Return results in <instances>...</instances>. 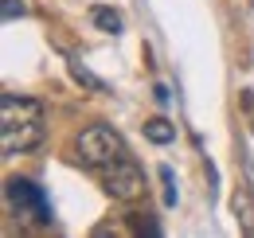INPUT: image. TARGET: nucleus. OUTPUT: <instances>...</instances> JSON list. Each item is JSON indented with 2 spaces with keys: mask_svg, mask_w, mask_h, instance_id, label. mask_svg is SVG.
Segmentation results:
<instances>
[{
  "mask_svg": "<svg viewBox=\"0 0 254 238\" xmlns=\"http://www.w3.org/2000/svg\"><path fill=\"white\" fill-rule=\"evenodd\" d=\"M243 164H247V179H251V187H254V160H251V156H247Z\"/></svg>",
  "mask_w": 254,
  "mask_h": 238,
  "instance_id": "nucleus-13",
  "label": "nucleus"
},
{
  "mask_svg": "<svg viewBox=\"0 0 254 238\" xmlns=\"http://www.w3.org/2000/svg\"><path fill=\"white\" fill-rule=\"evenodd\" d=\"M90 24H94L98 31H106V35H118V31H122V16H118L114 8H106V4H94V8H90Z\"/></svg>",
  "mask_w": 254,
  "mask_h": 238,
  "instance_id": "nucleus-5",
  "label": "nucleus"
},
{
  "mask_svg": "<svg viewBox=\"0 0 254 238\" xmlns=\"http://www.w3.org/2000/svg\"><path fill=\"white\" fill-rule=\"evenodd\" d=\"M47 133V118L43 106L24 94H4L0 98V152L4 156H20V152L35 149Z\"/></svg>",
  "mask_w": 254,
  "mask_h": 238,
  "instance_id": "nucleus-1",
  "label": "nucleus"
},
{
  "mask_svg": "<svg viewBox=\"0 0 254 238\" xmlns=\"http://www.w3.org/2000/svg\"><path fill=\"white\" fill-rule=\"evenodd\" d=\"M0 16L4 20H16V16H24V4L20 0H0Z\"/></svg>",
  "mask_w": 254,
  "mask_h": 238,
  "instance_id": "nucleus-11",
  "label": "nucleus"
},
{
  "mask_svg": "<svg viewBox=\"0 0 254 238\" xmlns=\"http://www.w3.org/2000/svg\"><path fill=\"white\" fill-rule=\"evenodd\" d=\"M126 219H129V231H133V235H160V223L153 219V215L133 211V215H126Z\"/></svg>",
  "mask_w": 254,
  "mask_h": 238,
  "instance_id": "nucleus-8",
  "label": "nucleus"
},
{
  "mask_svg": "<svg viewBox=\"0 0 254 238\" xmlns=\"http://www.w3.org/2000/svg\"><path fill=\"white\" fill-rule=\"evenodd\" d=\"M4 187H8L12 211H16L24 223H32V227H47V223H51V203L43 199V191L35 187L32 179H8Z\"/></svg>",
  "mask_w": 254,
  "mask_h": 238,
  "instance_id": "nucleus-4",
  "label": "nucleus"
},
{
  "mask_svg": "<svg viewBox=\"0 0 254 238\" xmlns=\"http://www.w3.org/2000/svg\"><path fill=\"white\" fill-rule=\"evenodd\" d=\"M145 137L153 145H172L176 141V125H168L164 118H153V121H145Z\"/></svg>",
  "mask_w": 254,
  "mask_h": 238,
  "instance_id": "nucleus-6",
  "label": "nucleus"
},
{
  "mask_svg": "<svg viewBox=\"0 0 254 238\" xmlns=\"http://www.w3.org/2000/svg\"><path fill=\"white\" fill-rule=\"evenodd\" d=\"M70 74H74V82H82V86L86 90H94V94H106V82H102V78H94V74H90V70H86V66H82V62H70Z\"/></svg>",
  "mask_w": 254,
  "mask_h": 238,
  "instance_id": "nucleus-9",
  "label": "nucleus"
},
{
  "mask_svg": "<svg viewBox=\"0 0 254 238\" xmlns=\"http://www.w3.org/2000/svg\"><path fill=\"white\" fill-rule=\"evenodd\" d=\"M160 179H164V203L172 207V203H176V179H172V168H160Z\"/></svg>",
  "mask_w": 254,
  "mask_h": 238,
  "instance_id": "nucleus-10",
  "label": "nucleus"
},
{
  "mask_svg": "<svg viewBox=\"0 0 254 238\" xmlns=\"http://www.w3.org/2000/svg\"><path fill=\"white\" fill-rule=\"evenodd\" d=\"M243 110L251 118V129H254V90H243Z\"/></svg>",
  "mask_w": 254,
  "mask_h": 238,
  "instance_id": "nucleus-12",
  "label": "nucleus"
},
{
  "mask_svg": "<svg viewBox=\"0 0 254 238\" xmlns=\"http://www.w3.org/2000/svg\"><path fill=\"white\" fill-rule=\"evenodd\" d=\"M74 156H78L82 168L102 172L106 164L122 160L129 152H126V141H122V133H118L114 125H86V129L74 137Z\"/></svg>",
  "mask_w": 254,
  "mask_h": 238,
  "instance_id": "nucleus-2",
  "label": "nucleus"
},
{
  "mask_svg": "<svg viewBox=\"0 0 254 238\" xmlns=\"http://www.w3.org/2000/svg\"><path fill=\"white\" fill-rule=\"evenodd\" d=\"M98 176H102L106 195H114V199H122V203H133V199L145 195V172H141V164H137L133 156H122V160L106 164Z\"/></svg>",
  "mask_w": 254,
  "mask_h": 238,
  "instance_id": "nucleus-3",
  "label": "nucleus"
},
{
  "mask_svg": "<svg viewBox=\"0 0 254 238\" xmlns=\"http://www.w3.org/2000/svg\"><path fill=\"white\" fill-rule=\"evenodd\" d=\"M231 207H235V215H239V223H243V231H247V235H254V199L247 195V191H235V199H231Z\"/></svg>",
  "mask_w": 254,
  "mask_h": 238,
  "instance_id": "nucleus-7",
  "label": "nucleus"
}]
</instances>
